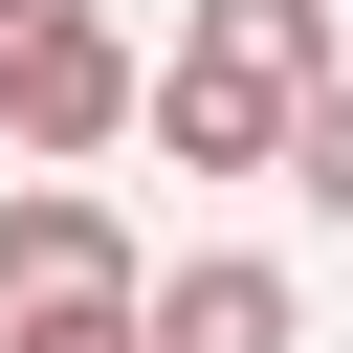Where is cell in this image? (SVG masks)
Instances as JSON below:
<instances>
[{"label": "cell", "instance_id": "obj_3", "mask_svg": "<svg viewBox=\"0 0 353 353\" xmlns=\"http://www.w3.org/2000/svg\"><path fill=\"white\" fill-rule=\"evenodd\" d=\"M110 287H132L110 199H88V176H22V199H0V309H110Z\"/></svg>", "mask_w": 353, "mask_h": 353}, {"label": "cell", "instance_id": "obj_2", "mask_svg": "<svg viewBox=\"0 0 353 353\" xmlns=\"http://www.w3.org/2000/svg\"><path fill=\"white\" fill-rule=\"evenodd\" d=\"M154 110V66L110 44V0H0V154H110Z\"/></svg>", "mask_w": 353, "mask_h": 353}, {"label": "cell", "instance_id": "obj_5", "mask_svg": "<svg viewBox=\"0 0 353 353\" xmlns=\"http://www.w3.org/2000/svg\"><path fill=\"white\" fill-rule=\"evenodd\" d=\"M287 199H309V221H353V66L287 110Z\"/></svg>", "mask_w": 353, "mask_h": 353}, {"label": "cell", "instance_id": "obj_4", "mask_svg": "<svg viewBox=\"0 0 353 353\" xmlns=\"http://www.w3.org/2000/svg\"><path fill=\"white\" fill-rule=\"evenodd\" d=\"M154 353H309V309H287V265H176Z\"/></svg>", "mask_w": 353, "mask_h": 353}, {"label": "cell", "instance_id": "obj_1", "mask_svg": "<svg viewBox=\"0 0 353 353\" xmlns=\"http://www.w3.org/2000/svg\"><path fill=\"white\" fill-rule=\"evenodd\" d=\"M331 66H353V44H331V0H199L132 132H176V176H287V110H309Z\"/></svg>", "mask_w": 353, "mask_h": 353}]
</instances>
